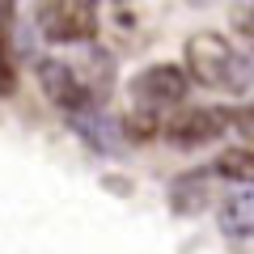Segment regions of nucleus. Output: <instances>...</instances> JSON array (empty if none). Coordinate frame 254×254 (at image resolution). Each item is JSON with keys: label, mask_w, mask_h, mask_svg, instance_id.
Wrapping results in <instances>:
<instances>
[{"label": "nucleus", "mask_w": 254, "mask_h": 254, "mask_svg": "<svg viewBox=\"0 0 254 254\" xmlns=\"http://www.w3.org/2000/svg\"><path fill=\"white\" fill-rule=\"evenodd\" d=\"M212 170L229 182H242V187H254V148H225L216 157Z\"/></svg>", "instance_id": "nucleus-9"}, {"label": "nucleus", "mask_w": 254, "mask_h": 254, "mask_svg": "<svg viewBox=\"0 0 254 254\" xmlns=\"http://www.w3.org/2000/svg\"><path fill=\"white\" fill-rule=\"evenodd\" d=\"M170 203H174V212H182V216H195V212L208 203V178H203V174H182V178H174Z\"/></svg>", "instance_id": "nucleus-8"}, {"label": "nucleus", "mask_w": 254, "mask_h": 254, "mask_svg": "<svg viewBox=\"0 0 254 254\" xmlns=\"http://www.w3.org/2000/svg\"><path fill=\"white\" fill-rule=\"evenodd\" d=\"M38 34L47 43L76 47L98 34V9L89 0H43L38 9Z\"/></svg>", "instance_id": "nucleus-2"}, {"label": "nucleus", "mask_w": 254, "mask_h": 254, "mask_svg": "<svg viewBox=\"0 0 254 254\" xmlns=\"http://www.w3.org/2000/svg\"><path fill=\"white\" fill-rule=\"evenodd\" d=\"M229 123H233V115L220 110V106H190L182 115L165 119L161 136L170 144H178V148H199V144H212L216 136H225Z\"/></svg>", "instance_id": "nucleus-5"}, {"label": "nucleus", "mask_w": 254, "mask_h": 254, "mask_svg": "<svg viewBox=\"0 0 254 254\" xmlns=\"http://www.w3.org/2000/svg\"><path fill=\"white\" fill-rule=\"evenodd\" d=\"M34 76H38L43 98L51 102V106H60L64 115H81V110L93 106L89 85L81 81V72H76L72 64H64V60H38L34 64Z\"/></svg>", "instance_id": "nucleus-4"}, {"label": "nucleus", "mask_w": 254, "mask_h": 254, "mask_svg": "<svg viewBox=\"0 0 254 254\" xmlns=\"http://www.w3.org/2000/svg\"><path fill=\"white\" fill-rule=\"evenodd\" d=\"M13 4L17 0H0V21H13Z\"/></svg>", "instance_id": "nucleus-10"}, {"label": "nucleus", "mask_w": 254, "mask_h": 254, "mask_svg": "<svg viewBox=\"0 0 254 254\" xmlns=\"http://www.w3.org/2000/svg\"><path fill=\"white\" fill-rule=\"evenodd\" d=\"M187 93H190V72L178 68V64H148V68H140V72L131 76V98L144 110L178 106Z\"/></svg>", "instance_id": "nucleus-3"}, {"label": "nucleus", "mask_w": 254, "mask_h": 254, "mask_svg": "<svg viewBox=\"0 0 254 254\" xmlns=\"http://www.w3.org/2000/svg\"><path fill=\"white\" fill-rule=\"evenodd\" d=\"M216 220H220V229H225L229 237H254V190H233V195H225Z\"/></svg>", "instance_id": "nucleus-7"}, {"label": "nucleus", "mask_w": 254, "mask_h": 254, "mask_svg": "<svg viewBox=\"0 0 254 254\" xmlns=\"http://www.w3.org/2000/svg\"><path fill=\"white\" fill-rule=\"evenodd\" d=\"M72 119V127H76V136H85V144L89 148H98V153H115L119 148V131L123 127L119 123H110L106 115H98V110H81V115H68Z\"/></svg>", "instance_id": "nucleus-6"}, {"label": "nucleus", "mask_w": 254, "mask_h": 254, "mask_svg": "<svg viewBox=\"0 0 254 254\" xmlns=\"http://www.w3.org/2000/svg\"><path fill=\"white\" fill-rule=\"evenodd\" d=\"M182 68L190 72V81L208 85V89H229V93H246L254 89V60L242 55L225 34L216 30H199L190 34L182 47Z\"/></svg>", "instance_id": "nucleus-1"}]
</instances>
